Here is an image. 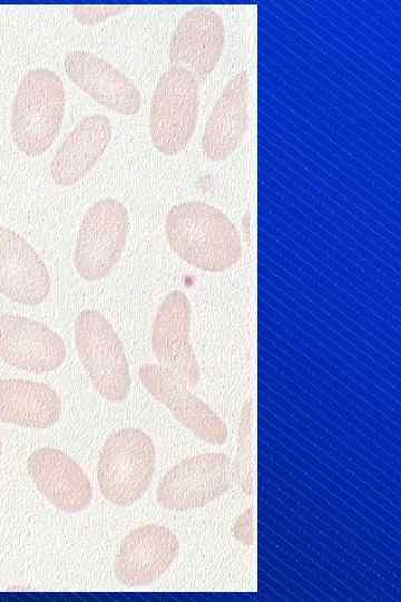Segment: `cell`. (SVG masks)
I'll list each match as a JSON object with an SVG mask.
<instances>
[{"instance_id": "cell-1", "label": "cell", "mask_w": 401, "mask_h": 602, "mask_svg": "<svg viewBox=\"0 0 401 602\" xmlns=\"http://www.w3.org/2000/svg\"><path fill=\"white\" fill-rule=\"evenodd\" d=\"M170 249L186 263L206 272H223L242 258L241 236L217 207L200 201L174 205L166 215Z\"/></svg>"}, {"instance_id": "cell-2", "label": "cell", "mask_w": 401, "mask_h": 602, "mask_svg": "<svg viewBox=\"0 0 401 602\" xmlns=\"http://www.w3.org/2000/svg\"><path fill=\"white\" fill-rule=\"evenodd\" d=\"M66 91L59 75L46 67L27 70L11 104V137L28 156L45 153L57 138L65 115Z\"/></svg>"}, {"instance_id": "cell-3", "label": "cell", "mask_w": 401, "mask_h": 602, "mask_svg": "<svg viewBox=\"0 0 401 602\" xmlns=\"http://www.w3.org/2000/svg\"><path fill=\"white\" fill-rule=\"evenodd\" d=\"M156 467V448L141 429L126 427L105 440L97 463L99 491L109 503L134 505L147 492Z\"/></svg>"}, {"instance_id": "cell-4", "label": "cell", "mask_w": 401, "mask_h": 602, "mask_svg": "<svg viewBox=\"0 0 401 602\" xmlns=\"http://www.w3.org/2000/svg\"><path fill=\"white\" fill-rule=\"evenodd\" d=\"M78 357L95 390L109 401H123L131 378L121 340L104 314L82 310L75 320Z\"/></svg>"}, {"instance_id": "cell-5", "label": "cell", "mask_w": 401, "mask_h": 602, "mask_svg": "<svg viewBox=\"0 0 401 602\" xmlns=\"http://www.w3.org/2000/svg\"><path fill=\"white\" fill-rule=\"evenodd\" d=\"M198 79L172 66L159 78L150 104L149 134L160 153L173 156L189 143L198 118Z\"/></svg>"}, {"instance_id": "cell-6", "label": "cell", "mask_w": 401, "mask_h": 602, "mask_svg": "<svg viewBox=\"0 0 401 602\" xmlns=\"http://www.w3.org/2000/svg\"><path fill=\"white\" fill-rule=\"evenodd\" d=\"M129 233V215L115 198H102L85 212L75 246L74 265L86 281L107 276L119 262Z\"/></svg>"}, {"instance_id": "cell-7", "label": "cell", "mask_w": 401, "mask_h": 602, "mask_svg": "<svg viewBox=\"0 0 401 602\" xmlns=\"http://www.w3.org/2000/svg\"><path fill=\"white\" fill-rule=\"evenodd\" d=\"M232 462L223 453H202L173 466L160 479L156 499L167 511L203 507L231 486Z\"/></svg>"}, {"instance_id": "cell-8", "label": "cell", "mask_w": 401, "mask_h": 602, "mask_svg": "<svg viewBox=\"0 0 401 602\" xmlns=\"http://www.w3.org/2000/svg\"><path fill=\"white\" fill-rule=\"evenodd\" d=\"M138 376L146 390L196 437L212 445L225 444L228 435L225 423L188 389L184 379L155 363L141 365Z\"/></svg>"}, {"instance_id": "cell-9", "label": "cell", "mask_w": 401, "mask_h": 602, "mask_svg": "<svg viewBox=\"0 0 401 602\" xmlns=\"http://www.w3.org/2000/svg\"><path fill=\"white\" fill-rule=\"evenodd\" d=\"M178 550V538L168 527L158 524L138 526L119 544L115 576L127 588L148 585L170 567Z\"/></svg>"}, {"instance_id": "cell-10", "label": "cell", "mask_w": 401, "mask_h": 602, "mask_svg": "<svg viewBox=\"0 0 401 602\" xmlns=\"http://www.w3.org/2000/svg\"><path fill=\"white\" fill-rule=\"evenodd\" d=\"M67 350L62 338L45 323L0 313V359L17 369L43 373L59 368Z\"/></svg>"}, {"instance_id": "cell-11", "label": "cell", "mask_w": 401, "mask_h": 602, "mask_svg": "<svg viewBox=\"0 0 401 602\" xmlns=\"http://www.w3.org/2000/svg\"><path fill=\"white\" fill-rule=\"evenodd\" d=\"M190 313L187 295L179 290L170 291L162 301L151 326V349L159 366L195 387L200 379V369L189 340Z\"/></svg>"}, {"instance_id": "cell-12", "label": "cell", "mask_w": 401, "mask_h": 602, "mask_svg": "<svg viewBox=\"0 0 401 602\" xmlns=\"http://www.w3.org/2000/svg\"><path fill=\"white\" fill-rule=\"evenodd\" d=\"M224 43L225 29L218 13L211 7H195L176 25L168 58L173 66L185 68L197 79H203L219 61Z\"/></svg>"}, {"instance_id": "cell-13", "label": "cell", "mask_w": 401, "mask_h": 602, "mask_svg": "<svg viewBox=\"0 0 401 602\" xmlns=\"http://www.w3.org/2000/svg\"><path fill=\"white\" fill-rule=\"evenodd\" d=\"M27 473L40 494L56 508L79 513L89 507L92 499L90 480L65 452L55 447L38 448L27 459Z\"/></svg>"}, {"instance_id": "cell-14", "label": "cell", "mask_w": 401, "mask_h": 602, "mask_svg": "<svg viewBox=\"0 0 401 602\" xmlns=\"http://www.w3.org/2000/svg\"><path fill=\"white\" fill-rule=\"evenodd\" d=\"M50 287L49 271L38 252L19 233L0 225V293L16 303L37 305Z\"/></svg>"}, {"instance_id": "cell-15", "label": "cell", "mask_w": 401, "mask_h": 602, "mask_svg": "<svg viewBox=\"0 0 401 602\" xmlns=\"http://www.w3.org/2000/svg\"><path fill=\"white\" fill-rule=\"evenodd\" d=\"M68 78L100 105L123 115L136 114L141 95L118 68L87 50H71L63 61Z\"/></svg>"}, {"instance_id": "cell-16", "label": "cell", "mask_w": 401, "mask_h": 602, "mask_svg": "<svg viewBox=\"0 0 401 602\" xmlns=\"http://www.w3.org/2000/svg\"><path fill=\"white\" fill-rule=\"evenodd\" d=\"M250 79L237 72L225 86L213 107L202 137L204 154L214 162L226 159L241 144L247 122Z\"/></svg>"}, {"instance_id": "cell-17", "label": "cell", "mask_w": 401, "mask_h": 602, "mask_svg": "<svg viewBox=\"0 0 401 602\" xmlns=\"http://www.w3.org/2000/svg\"><path fill=\"white\" fill-rule=\"evenodd\" d=\"M111 137V124L104 114L84 117L57 149L50 167L53 182L70 186L81 179L97 163Z\"/></svg>"}, {"instance_id": "cell-18", "label": "cell", "mask_w": 401, "mask_h": 602, "mask_svg": "<svg viewBox=\"0 0 401 602\" xmlns=\"http://www.w3.org/2000/svg\"><path fill=\"white\" fill-rule=\"evenodd\" d=\"M61 400L43 382L0 379V421L28 428L53 426L61 415Z\"/></svg>"}, {"instance_id": "cell-19", "label": "cell", "mask_w": 401, "mask_h": 602, "mask_svg": "<svg viewBox=\"0 0 401 602\" xmlns=\"http://www.w3.org/2000/svg\"><path fill=\"white\" fill-rule=\"evenodd\" d=\"M125 10L126 7L117 6H76L71 11L80 23L92 26Z\"/></svg>"}, {"instance_id": "cell-20", "label": "cell", "mask_w": 401, "mask_h": 602, "mask_svg": "<svg viewBox=\"0 0 401 602\" xmlns=\"http://www.w3.org/2000/svg\"><path fill=\"white\" fill-rule=\"evenodd\" d=\"M1 453H2V444H1V440H0V458H1Z\"/></svg>"}]
</instances>
